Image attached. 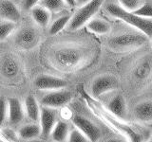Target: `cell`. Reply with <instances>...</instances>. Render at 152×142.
<instances>
[{
    "label": "cell",
    "instance_id": "1",
    "mask_svg": "<svg viewBox=\"0 0 152 142\" xmlns=\"http://www.w3.org/2000/svg\"><path fill=\"white\" fill-rule=\"evenodd\" d=\"M107 12L111 16L129 24L138 30L144 32L149 38L152 37V19H147L136 15L133 12L124 9L121 5L115 3H109L106 7Z\"/></svg>",
    "mask_w": 152,
    "mask_h": 142
},
{
    "label": "cell",
    "instance_id": "2",
    "mask_svg": "<svg viewBox=\"0 0 152 142\" xmlns=\"http://www.w3.org/2000/svg\"><path fill=\"white\" fill-rule=\"evenodd\" d=\"M148 36L144 32H126L113 36L108 39V47L115 51H128L145 46Z\"/></svg>",
    "mask_w": 152,
    "mask_h": 142
},
{
    "label": "cell",
    "instance_id": "3",
    "mask_svg": "<svg viewBox=\"0 0 152 142\" xmlns=\"http://www.w3.org/2000/svg\"><path fill=\"white\" fill-rule=\"evenodd\" d=\"M97 113L109 125L115 128L118 132H120L121 134H123L131 142H142L150 136V135H148V130L144 131L142 129H140V128L137 129V128L131 125H128L126 123L121 121V120H119V118L115 117L114 116H111L110 113H104V111L100 110V109L97 111Z\"/></svg>",
    "mask_w": 152,
    "mask_h": 142
},
{
    "label": "cell",
    "instance_id": "4",
    "mask_svg": "<svg viewBox=\"0 0 152 142\" xmlns=\"http://www.w3.org/2000/svg\"><path fill=\"white\" fill-rule=\"evenodd\" d=\"M103 3L104 0H90L87 4L81 6L78 11L71 16L68 24V30L71 31L77 30L87 25V23L99 12Z\"/></svg>",
    "mask_w": 152,
    "mask_h": 142
},
{
    "label": "cell",
    "instance_id": "5",
    "mask_svg": "<svg viewBox=\"0 0 152 142\" xmlns=\"http://www.w3.org/2000/svg\"><path fill=\"white\" fill-rule=\"evenodd\" d=\"M84 53L76 47H63L55 51L54 59L63 68H72L83 61Z\"/></svg>",
    "mask_w": 152,
    "mask_h": 142
},
{
    "label": "cell",
    "instance_id": "6",
    "mask_svg": "<svg viewBox=\"0 0 152 142\" xmlns=\"http://www.w3.org/2000/svg\"><path fill=\"white\" fill-rule=\"evenodd\" d=\"M119 88L118 80L112 75L104 74L96 77L91 83L90 91L94 98H99L103 95L112 92Z\"/></svg>",
    "mask_w": 152,
    "mask_h": 142
},
{
    "label": "cell",
    "instance_id": "7",
    "mask_svg": "<svg viewBox=\"0 0 152 142\" xmlns=\"http://www.w3.org/2000/svg\"><path fill=\"white\" fill-rule=\"evenodd\" d=\"M71 99H72V93L62 88L52 90L51 92L44 95L41 99L40 103L43 106L58 108L69 103L71 101Z\"/></svg>",
    "mask_w": 152,
    "mask_h": 142
},
{
    "label": "cell",
    "instance_id": "8",
    "mask_svg": "<svg viewBox=\"0 0 152 142\" xmlns=\"http://www.w3.org/2000/svg\"><path fill=\"white\" fill-rule=\"evenodd\" d=\"M72 123L76 128L84 133V135L88 137V141H98L101 138V130L88 118L83 116L76 115L72 117Z\"/></svg>",
    "mask_w": 152,
    "mask_h": 142
},
{
    "label": "cell",
    "instance_id": "9",
    "mask_svg": "<svg viewBox=\"0 0 152 142\" xmlns=\"http://www.w3.org/2000/svg\"><path fill=\"white\" fill-rule=\"evenodd\" d=\"M39 42V33L34 28L26 27L17 32L15 37L16 45L23 49H33Z\"/></svg>",
    "mask_w": 152,
    "mask_h": 142
},
{
    "label": "cell",
    "instance_id": "10",
    "mask_svg": "<svg viewBox=\"0 0 152 142\" xmlns=\"http://www.w3.org/2000/svg\"><path fill=\"white\" fill-rule=\"evenodd\" d=\"M152 77V57L145 56L137 62L132 69V78L138 83L147 82Z\"/></svg>",
    "mask_w": 152,
    "mask_h": 142
},
{
    "label": "cell",
    "instance_id": "11",
    "mask_svg": "<svg viewBox=\"0 0 152 142\" xmlns=\"http://www.w3.org/2000/svg\"><path fill=\"white\" fill-rule=\"evenodd\" d=\"M57 118V112L55 108L43 106L40 110V127L41 133L43 135L48 136L50 135V133L53 129V127L56 123Z\"/></svg>",
    "mask_w": 152,
    "mask_h": 142
},
{
    "label": "cell",
    "instance_id": "12",
    "mask_svg": "<svg viewBox=\"0 0 152 142\" xmlns=\"http://www.w3.org/2000/svg\"><path fill=\"white\" fill-rule=\"evenodd\" d=\"M65 80L51 75H40L34 80V86L40 90H56L66 86Z\"/></svg>",
    "mask_w": 152,
    "mask_h": 142
},
{
    "label": "cell",
    "instance_id": "13",
    "mask_svg": "<svg viewBox=\"0 0 152 142\" xmlns=\"http://www.w3.org/2000/svg\"><path fill=\"white\" fill-rule=\"evenodd\" d=\"M107 110L112 116L121 120H125L127 113L126 99L122 94H117L111 98L107 105Z\"/></svg>",
    "mask_w": 152,
    "mask_h": 142
},
{
    "label": "cell",
    "instance_id": "14",
    "mask_svg": "<svg viewBox=\"0 0 152 142\" xmlns=\"http://www.w3.org/2000/svg\"><path fill=\"white\" fill-rule=\"evenodd\" d=\"M0 17L15 23L20 20L21 13L16 5L11 0H0Z\"/></svg>",
    "mask_w": 152,
    "mask_h": 142
},
{
    "label": "cell",
    "instance_id": "15",
    "mask_svg": "<svg viewBox=\"0 0 152 142\" xmlns=\"http://www.w3.org/2000/svg\"><path fill=\"white\" fill-rule=\"evenodd\" d=\"M19 64L11 55H5L0 60V73L8 79H12L18 74Z\"/></svg>",
    "mask_w": 152,
    "mask_h": 142
},
{
    "label": "cell",
    "instance_id": "16",
    "mask_svg": "<svg viewBox=\"0 0 152 142\" xmlns=\"http://www.w3.org/2000/svg\"><path fill=\"white\" fill-rule=\"evenodd\" d=\"M134 117L140 122L152 121V99L141 101L134 107Z\"/></svg>",
    "mask_w": 152,
    "mask_h": 142
},
{
    "label": "cell",
    "instance_id": "17",
    "mask_svg": "<svg viewBox=\"0 0 152 142\" xmlns=\"http://www.w3.org/2000/svg\"><path fill=\"white\" fill-rule=\"evenodd\" d=\"M8 113H9V120L12 124L20 123L24 117L23 106L16 98H10L8 101Z\"/></svg>",
    "mask_w": 152,
    "mask_h": 142
},
{
    "label": "cell",
    "instance_id": "18",
    "mask_svg": "<svg viewBox=\"0 0 152 142\" xmlns=\"http://www.w3.org/2000/svg\"><path fill=\"white\" fill-rule=\"evenodd\" d=\"M87 28L95 34H106L111 30V25L101 18H92L87 23Z\"/></svg>",
    "mask_w": 152,
    "mask_h": 142
},
{
    "label": "cell",
    "instance_id": "19",
    "mask_svg": "<svg viewBox=\"0 0 152 142\" xmlns=\"http://www.w3.org/2000/svg\"><path fill=\"white\" fill-rule=\"evenodd\" d=\"M31 16L34 22L40 27H46L50 22V11L41 5H35L31 9Z\"/></svg>",
    "mask_w": 152,
    "mask_h": 142
},
{
    "label": "cell",
    "instance_id": "20",
    "mask_svg": "<svg viewBox=\"0 0 152 142\" xmlns=\"http://www.w3.org/2000/svg\"><path fill=\"white\" fill-rule=\"evenodd\" d=\"M25 109L27 116L32 121H38L40 117V108L36 99L32 95H28L25 99Z\"/></svg>",
    "mask_w": 152,
    "mask_h": 142
},
{
    "label": "cell",
    "instance_id": "21",
    "mask_svg": "<svg viewBox=\"0 0 152 142\" xmlns=\"http://www.w3.org/2000/svg\"><path fill=\"white\" fill-rule=\"evenodd\" d=\"M69 134V129L68 123H66L65 121H57L50 133V135L54 141L62 142L68 140Z\"/></svg>",
    "mask_w": 152,
    "mask_h": 142
},
{
    "label": "cell",
    "instance_id": "22",
    "mask_svg": "<svg viewBox=\"0 0 152 142\" xmlns=\"http://www.w3.org/2000/svg\"><path fill=\"white\" fill-rule=\"evenodd\" d=\"M41 134V127L37 124H28L20 128L18 132L19 136L23 139H31L35 138Z\"/></svg>",
    "mask_w": 152,
    "mask_h": 142
},
{
    "label": "cell",
    "instance_id": "23",
    "mask_svg": "<svg viewBox=\"0 0 152 142\" xmlns=\"http://www.w3.org/2000/svg\"><path fill=\"white\" fill-rule=\"evenodd\" d=\"M70 18H71V16L69 15V14H66V15H63V16L59 17L58 19H56V20L52 23L50 27V30H49L50 34V35L58 34L63 28H65L66 26H68Z\"/></svg>",
    "mask_w": 152,
    "mask_h": 142
},
{
    "label": "cell",
    "instance_id": "24",
    "mask_svg": "<svg viewBox=\"0 0 152 142\" xmlns=\"http://www.w3.org/2000/svg\"><path fill=\"white\" fill-rule=\"evenodd\" d=\"M39 5L50 12H58L65 8L66 2L65 0H40Z\"/></svg>",
    "mask_w": 152,
    "mask_h": 142
},
{
    "label": "cell",
    "instance_id": "25",
    "mask_svg": "<svg viewBox=\"0 0 152 142\" xmlns=\"http://www.w3.org/2000/svg\"><path fill=\"white\" fill-rule=\"evenodd\" d=\"M14 28H15L14 22L5 20L4 22L0 23V41H3L8 38L14 30Z\"/></svg>",
    "mask_w": 152,
    "mask_h": 142
},
{
    "label": "cell",
    "instance_id": "26",
    "mask_svg": "<svg viewBox=\"0 0 152 142\" xmlns=\"http://www.w3.org/2000/svg\"><path fill=\"white\" fill-rule=\"evenodd\" d=\"M133 13L144 18L152 19V2H146L145 4H142L137 9L133 11Z\"/></svg>",
    "mask_w": 152,
    "mask_h": 142
},
{
    "label": "cell",
    "instance_id": "27",
    "mask_svg": "<svg viewBox=\"0 0 152 142\" xmlns=\"http://www.w3.org/2000/svg\"><path fill=\"white\" fill-rule=\"evenodd\" d=\"M68 140L69 142H88V137L84 135V133L81 132L78 128H75L72 131L69 132Z\"/></svg>",
    "mask_w": 152,
    "mask_h": 142
},
{
    "label": "cell",
    "instance_id": "28",
    "mask_svg": "<svg viewBox=\"0 0 152 142\" xmlns=\"http://www.w3.org/2000/svg\"><path fill=\"white\" fill-rule=\"evenodd\" d=\"M118 1L124 9L130 12L135 11L142 4V0H118Z\"/></svg>",
    "mask_w": 152,
    "mask_h": 142
},
{
    "label": "cell",
    "instance_id": "29",
    "mask_svg": "<svg viewBox=\"0 0 152 142\" xmlns=\"http://www.w3.org/2000/svg\"><path fill=\"white\" fill-rule=\"evenodd\" d=\"M7 110H8V106H7L6 99H5V98L1 97L0 98V126L5 121V118H6L7 116Z\"/></svg>",
    "mask_w": 152,
    "mask_h": 142
},
{
    "label": "cell",
    "instance_id": "30",
    "mask_svg": "<svg viewBox=\"0 0 152 142\" xmlns=\"http://www.w3.org/2000/svg\"><path fill=\"white\" fill-rule=\"evenodd\" d=\"M40 0H24L23 7L26 9H31L32 7H34L35 5L39 3Z\"/></svg>",
    "mask_w": 152,
    "mask_h": 142
},
{
    "label": "cell",
    "instance_id": "31",
    "mask_svg": "<svg viewBox=\"0 0 152 142\" xmlns=\"http://www.w3.org/2000/svg\"><path fill=\"white\" fill-rule=\"evenodd\" d=\"M89 1L90 0H75V3L76 5H78V6H83V5L87 4Z\"/></svg>",
    "mask_w": 152,
    "mask_h": 142
},
{
    "label": "cell",
    "instance_id": "32",
    "mask_svg": "<svg viewBox=\"0 0 152 142\" xmlns=\"http://www.w3.org/2000/svg\"><path fill=\"white\" fill-rule=\"evenodd\" d=\"M65 2H66V4H68L70 7H74L76 5L75 0H65Z\"/></svg>",
    "mask_w": 152,
    "mask_h": 142
}]
</instances>
